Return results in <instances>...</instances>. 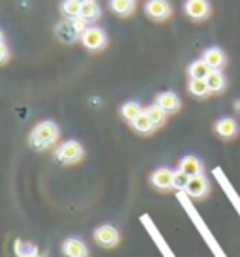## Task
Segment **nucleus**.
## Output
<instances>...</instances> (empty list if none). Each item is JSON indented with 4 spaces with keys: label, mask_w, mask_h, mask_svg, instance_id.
Returning <instances> with one entry per match:
<instances>
[{
    "label": "nucleus",
    "mask_w": 240,
    "mask_h": 257,
    "mask_svg": "<svg viewBox=\"0 0 240 257\" xmlns=\"http://www.w3.org/2000/svg\"><path fill=\"white\" fill-rule=\"evenodd\" d=\"M99 6L92 0V2H86V4H83L81 6V17L83 19H86V21H94V19H98L99 17Z\"/></svg>",
    "instance_id": "obj_21"
},
{
    "label": "nucleus",
    "mask_w": 240,
    "mask_h": 257,
    "mask_svg": "<svg viewBox=\"0 0 240 257\" xmlns=\"http://www.w3.org/2000/svg\"><path fill=\"white\" fill-rule=\"evenodd\" d=\"M15 255L17 257H36L38 255V248L30 242H21V240H17V244H15Z\"/></svg>",
    "instance_id": "obj_22"
},
{
    "label": "nucleus",
    "mask_w": 240,
    "mask_h": 257,
    "mask_svg": "<svg viewBox=\"0 0 240 257\" xmlns=\"http://www.w3.org/2000/svg\"><path fill=\"white\" fill-rule=\"evenodd\" d=\"M62 253L66 257H88V246L85 244V240H81L77 236H70L64 240Z\"/></svg>",
    "instance_id": "obj_6"
},
{
    "label": "nucleus",
    "mask_w": 240,
    "mask_h": 257,
    "mask_svg": "<svg viewBox=\"0 0 240 257\" xmlns=\"http://www.w3.org/2000/svg\"><path fill=\"white\" fill-rule=\"evenodd\" d=\"M156 103L165 111V113H175L180 107V100L175 92H162L156 96Z\"/></svg>",
    "instance_id": "obj_10"
},
{
    "label": "nucleus",
    "mask_w": 240,
    "mask_h": 257,
    "mask_svg": "<svg viewBox=\"0 0 240 257\" xmlns=\"http://www.w3.org/2000/svg\"><path fill=\"white\" fill-rule=\"evenodd\" d=\"M62 14L68 17V19H75L81 15V4L75 2V0H64L62 2Z\"/></svg>",
    "instance_id": "obj_23"
},
{
    "label": "nucleus",
    "mask_w": 240,
    "mask_h": 257,
    "mask_svg": "<svg viewBox=\"0 0 240 257\" xmlns=\"http://www.w3.org/2000/svg\"><path fill=\"white\" fill-rule=\"evenodd\" d=\"M203 60L210 66V70H219L221 66L225 64V55L219 47H208L203 53Z\"/></svg>",
    "instance_id": "obj_12"
},
{
    "label": "nucleus",
    "mask_w": 240,
    "mask_h": 257,
    "mask_svg": "<svg viewBox=\"0 0 240 257\" xmlns=\"http://www.w3.org/2000/svg\"><path fill=\"white\" fill-rule=\"evenodd\" d=\"M236 132H238V126H236V120L234 118H219L216 122V134L219 137H223V139H231V137L236 136Z\"/></svg>",
    "instance_id": "obj_13"
},
{
    "label": "nucleus",
    "mask_w": 240,
    "mask_h": 257,
    "mask_svg": "<svg viewBox=\"0 0 240 257\" xmlns=\"http://www.w3.org/2000/svg\"><path fill=\"white\" fill-rule=\"evenodd\" d=\"M141 113H143V109L137 101H126V103L120 107V114H122V118L128 120V122H134Z\"/></svg>",
    "instance_id": "obj_17"
},
{
    "label": "nucleus",
    "mask_w": 240,
    "mask_h": 257,
    "mask_svg": "<svg viewBox=\"0 0 240 257\" xmlns=\"http://www.w3.org/2000/svg\"><path fill=\"white\" fill-rule=\"evenodd\" d=\"M234 107H236V111H238V113H240V100L236 101V103H234Z\"/></svg>",
    "instance_id": "obj_29"
},
{
    "label": "nucleus",
    "mask_w": 240,
    "mask_h": 257,
    "mask_svg": "<svg viewBox=\"0 0 240 257\" xmlns=\"http://www.w3.org/2000/svg\"><path fill=\"white\" fill-rule=\"evenodd\" d=\"M132 126H134L135 132H139V134H143V136H147V134H152L156 130V126L152 124V120H150V116L145 111H143L137 118H135L134 122H132Z\"/></svg>",
    "instance_id": "obj_15"
},
{
    "label": "nucleus",
    "mask_w": 240,
    "mask_h": 257,
    "mask_svg": "<svg viewBox=\"0 0 240 257\" xmlns=\"http://www.w3.org/2000/svg\"><path fill=\"white\" fill-rule=\"evenodd\" d=\"M145 113L150 116V120H152V124H154L156 128H160L163 122H165V118H167V113L163 111L158 103H154V105H150V107H147V111Z\"/></svg>",
    "instance_id": "obj_19"
},
{
    "label": "nucleus",
    "mask_w": 240,
    "mask_h": 257,
    "mask_svg": "<svg viewBox=\"0 0 240 257\" xmlns=\"http://www.w3.org/2000/svg\"><path fill=\"white\" fill-rule=\"evenodd\" d=\"M57 36L62 40L64 43H71L77 40V32H75V29H73V25L70 23H60L57 27Z\"/></svg>",
    "instance_id": "obj_18"
},
{
    "label": "nucleus",
    "mask_w": 240,
    "mask_h": 257,
    "mask_svg": "<svg viewBox=\"0 0 240 257\" xmlns=\"http://www.w3.org/2000/svg\"><path fill=\"white\" fill-rule=\"evenodd\" d=\"M145 12H147L152 19L162 21V19H167V17H169L171 6L167 0H149L147 6H145Z\"/></svg>",
    "instance_id": "obj_9"
},
{
    "label": "nucleus",
    "mask_w": 240,
    "mask_h": 257,
    "mask_svg": "<svg viewBox=\"0 0 240 257\" xmlns=\"http://www.w3.org/2000/svg\"><path fill=\"white\" fill-rule=\"evenodd\" d=\"M184 10H186L188 17L195 19V21H201V19L208 17V14H210V4H208V0H186Z\"/></svg>",
    "instance_id": "obj_7"
},
{
    "label": "nucleus",
    "mask_w": 240,
    "mask_h": 257,
    "mask_svg": "<svg viewBox=\"0 0 240 257\" xmlns=\"http://www.w3.org/2000/svg\"><path fill=\"white\" fill-rule=\"evenodd\" d=\"M71 25H73V29H75V32H77L79 36H81L86 29H88V21H86V19H83L81 15H79V17H75V19H71Z\"/></svg>",
    "instance_id": "obj_26"
},
{
    "label": "nucleus",
    "mask_w": 240,
    "mask_h": 257,
    "mask_svg": "<svg viewBox=\"0 0 240 257\" xmlns=\"http://www.w3.org/2000/svg\"><path fill=\"white\" fill-rule=\"evenodd\" d=\"M57 139H58V126L51 120L40 122L32 130V134H30V145L38 150L49 149L53 143H57Z\"/></svg>",
    "instance_id": "obj_1"
},
{
    "label": "nucleus",
    "mask_w": 240,
    "mask_h": 257,
    "mask_svg": "<svg viewBox=\"0 0 240 257\" xmlns=\"http://www.w3.org/2000/svg\"><path fill=\"white\" fill-rule=\"evenodd\" d=\"M36 257H43V255H40V253H38V255H36Z\"/></svg>",
    "instance_id": "obj_31"
},
{
    "label": "nucleus",
    "mask_w": 240,
    "mask_h": 257,
    "mask_svg": "<svg viewBox=\"0 0 240 257\" xmlns=\"http://www.w3.org/2000/svg\"><path fill=\"white\" fill-rule=\"evenodd\" d=\"M94 240H96L99 246H103V248H114V246L120 242L118 229L113 227V225H109V223H103V225H99V227L94 231Z\"/></svg>",
    "instance_id": "obj_3"
},
{
    "label": "nucleus",
    "mask_w": 240,
    "mask_h": 257,
    "mask_svg": "<svg viewBox=\"0 0 240 257\" xmlns=\"http://www.w3.org/2000/svg\"><path fill=\"white\" fill-rule=\"evenodd\" d=\"M105 32L98 27H88V29L81 34V42L88 51H98L105 45Z\"/></svg>",
    "instance_id": "obj_4"
},
{
    "label": "nucleus",
    "mask_w": 240,
    "mask_h": 257,
    "mask_svg": "<svg viewBox=\"0 0 240 257\" xmlns=\"http://www.w3.org/2000/svg\"><path fill=\"white\" fill-rule=\"evenodd\" d=\"M210 66L206 64L203 58H199L195 62H191L190 68H188V73H190L191 79H206V75L210 73Z\"/></svg>",
    "instance_id": "obj_16"
},
{
    "label": "nucleus",
    "mask_w": 240,
    "mask_h": 257,
    "mask_svg": "<svg viewBox=\"0 0 240 257\" xmlns=\"http://www.w3.org/2000/svg\"><path fill=\"white\" fill-rule=\"evenodd\" d=\"M178 169L186 173L188 177H195V175L203 173V164L197 156H184L178 164Z\"/></svg>",
    "instance_id": "obj_11"
},
{
    "label": "nucleus",
    "mask_w": 240,
    "mask_h": 257,
    "mask_svg": "<svg viewBox=\"0 0 240 257\" xmlns=\"http://www.w3.org/2000/svg\"><path fill=\"white\" fill-rule=\"evenodd\" d=\"M206 85H208V90L210 92H221L225 88V75L219 72V70H212L208 75H206Z\"/></svg>",
    "instance_id": "obj_14"
},
{
    "label": "nucleus",
    "mask_w": 240,
    "mask_h": 257,
    "mask_svg": "<svg viewBox=\"0 0 240 257\" xmlns=\"http://www.w3.org/2000/svg\"><path fill=\"white\" fill-rule=\"evenodd\" d=\"M188 88H190V92L193 94V96H197V98H205L206 94L210 92L205 79H190Z\"/></svg>",
    "instance_id": "obj_20"
},
{
    "label": "nucleus",
    "mask_w": 240,
    "mask_h": 257,
    "mask_svg": "<svg viewBox=\"0 0 240 257\" xmlns=\"http://www.w3.org/2000/svg\"><path fill=\"white\" fill-rule=\"evenodd\" d=\"M188 182H190V177L184 171L178 169V171L173 173V188H175V190H186Z\"/></svg>",
    "instance_id": "obj_25"
},
{
    "label": "nucleus",
    "mask_w": 240,
    "mask_h": 257,
    "mask_svg": "<svg viewBox=\"0 0 240 257\" xmlns=\"http://www.w3.org/2000/svg\"><path fill=\"white\" fill-rule=\"evenodd\" d=\"M75 2H79V4L83 6V4H86V2H92V0H75Z\"/></svg>",
    "instance_id": "obj_28"
},
{
    "label": "nucleus",
    "mask_w": 240,
    "mask_h": 257,
    "mask_svg": "<svg viewBox=\"0 0 240 257\" xmlns=\"http://www.w3.org/2000/svg\"><path fill=\"white\" fill-rule=\"evenodd\" d=\"M150 184L160 192H167L173 188V171L167 167H160L150 175Z\"/></svg>",
    "instance_id": "obj_8"
},
{
    "label": "nucleus",
    "mask_w": 240,
    "mask_h": 257,
    "mask_svg": "<svg viewBox=\"0 0 240 257\" xmlns=\"http://www.w3.org/2000/svg\"><path fill=\"white\" fill-rule=\"evenodd\" d=\"M111 10L118 15H128L134 10V0H111Z\"/></svg>",
    "instance_id": "obj_24"
},
{
    "label": "nucleus",
    "mask_w": 240,
    "mask_h": 257,
    "mask_svg": "<svg viewBox=\"0 0 240 257\" xmlns=\"http://www.w3.org/2000/svg\"><path fill=\"white\" fill-rule=\"evenodd\" d=\"M83 158V147L79 141H66L57 149V160L62 164H77Z\"/></svg>",
    "instance_id": "obj_2"
},
{
    "label": "nucleus",
    "mask_w": 240,
    "mask_h": 257,
    "mask_svg": "<svg viewBox=\"0 0 240 257\" xmlns=\"http://www.w3.org/2000/svg\"><path fill=\"white\" fill-rule=\"evenodd\" d=\"M208 190H210V184H208V180H206L203 173L195 175V177H190V182L186 186V193L193 199H203L208 193Z\"/></svg>",
    "instance_id": "obj_5"
},
{
    "label": "nucleus",
    "mask_w": 240,
    "mask_h": 257,
    "mask_svg": "<svg viewBox=\"0 0 240 257\" xmlns=\"http://www.w3.org/2000/svg\"><path fill=\"white\" fill-rule=\"evenodd\" d=\"M4 42V34H2V30H0V43Z\"/></svg>",
    "instance_id": "obj_30"
},
{
    "label": "nucleus",
    "mask_w": 240,
    "mask_h": 257,
    "mask_svg": "<svg viewBox=\"0 0 240 257\" xmlns=\"http://www.w3.org/2000/svg\"><path fill=\"white\" fill-rule=\"evenodd\" d=\"M8 55H10V51L4 43H0V62H6L8 60Z\"/></svg>",
    "instance_id": "obj_27"
}]
</instances>
